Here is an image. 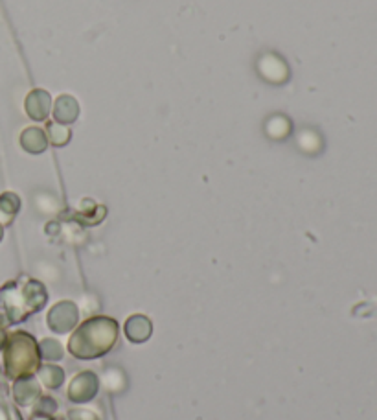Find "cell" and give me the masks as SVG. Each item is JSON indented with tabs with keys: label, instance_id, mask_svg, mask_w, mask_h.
Segmentation results:
<instances>
[{
	"label": "cell",
	"instance_id": "obj_4",
	"mask_svg": "<svg viewBox=\"0 0 377 420\" xmlns=\"http://www.w3.org/2000/svg\"><path fill=\"white\" fill-rule=\"evenodd\" d=\"M20 144L24 147L26 152L30 153H40L45 152L48 146V137L40 127H28L20 135Z\"/></svg>",
	"mask_w": 377,
	"mask_h": 420
},
{
	"label": "cell",
	"instance_id": "obj_7",
	"mask_svg": "<svg viewBox=\"0 0 377 420\" xmlns=\"http://www.w3.org/2000/svg\"><path fill=\"white\" fill-rule=\"evenodd\" d=\"M71 420H98V417L89 413V411L75 410L71 413Z\"/></svg>",
	"mask_w": 377,
	"mask_h": 420
},
{
	"label": "cell",
	"instance_id": "obj_9",
	"mask_svg": "<svg viewBox=\"0 0 377 420\" xmlns=\"http://www.w3.org/2000/svg\"><path fill=\"white\" fill-rule=\"evenodd\" d=\"M0 238H2V227H0Z\"/></svg>",
	"mask_w": 377,
	"mask_h": 420
},
{
	"label": "cell",
	"instance_id": "obj_5",
	"mask_svg": "<svg viewBox=\"0 0 377 420\" xmlns=\"http://www.w3.org/2000/svg\"><path fill=\"white\" fill-rule=\"evenodd\" d=\"M48 137H50V140L56 144V146H65L66 142L71 140V131L66 129L63 124H57V122H54V124H48Z\"/></svg>",
	"mask_w": 377,
	"mask_h": 420
},
{
	"label": "cell",
	"instance_id": "obj_3",
	"mask_svg": "<svg viewBox=\"0 0 377 420\" xmlns=\"http://www.w3.org/2000/svg\"><path fill=\"white\" fill-rule=\"evenodd\" d=\"M52 113H54V120L57 124L68 126L80 117V103L71 94H61L56 100V103H54V111Z\"/></svg>",
	"mask_w": 377,
	"mask_h": 420
},
{
	"label": "cell",
	"instance_id": "obj_1",
	"mask_svg": "<svg viewBox=\"0 0 377 420\" xmlns=\"http://www.w3.org/2000/svg\"><path fill=\"white\" fill-rule=\"evenodd\" d=\"M116 323L111 319H92L81 326L72 338L71 350L77 358H96L105 354L116 341Z\"/></svg>",
	"mask_w": 377,
	"mask_h": 420
},
{
	"label": "cell",
	"instance_id": "obj_2",
	"mask_svg": "<svg viewBox=\"0 0 377 420\" xmlns=\"http://www.w3.org/2000/svg\"><path fill=\"white\" fill-rule=\"evenodd\" d=\"M24 109L28 113V117L34 120H45L50 115L52 109V98L50 94L43 89H34V91L26 96Z\"/></svg>",
	"mask_w": 377,
	"mask_h": 420
},
{
	"label": "cell",
	"instance_id": "obj_8",
	"mask_svg": "<svg viewBox=\"0 0 377 420\" xmlns=\"http://www.w3.org/2000/svg\"><path fill=\"white\" fill-rule=\"evenodd\" d=\"M31 420H52V419H50V417H45V415H40V417L37 415V417H34Z\"/></svg>",
	"mask_w": 377,
	"mask_h": 420
},
{
	"label": "cell",
	"instance_id": "obj_6",
	"mask_svg": "<svg viewBox=\"0 0 377 420\" xmlns=\"http://www.w3.org/2000/svg\"><path fill=\"white\" fill-rule=\"evenodd\" d=\"M19 205L20 201L15 194H4V196L0 198V210L4 212L6 223H10L11 218L15 216V212L19 210Z\"/></svg>",
	"mask_w": 377,
	"mask_h": 420
}]
</instances>
